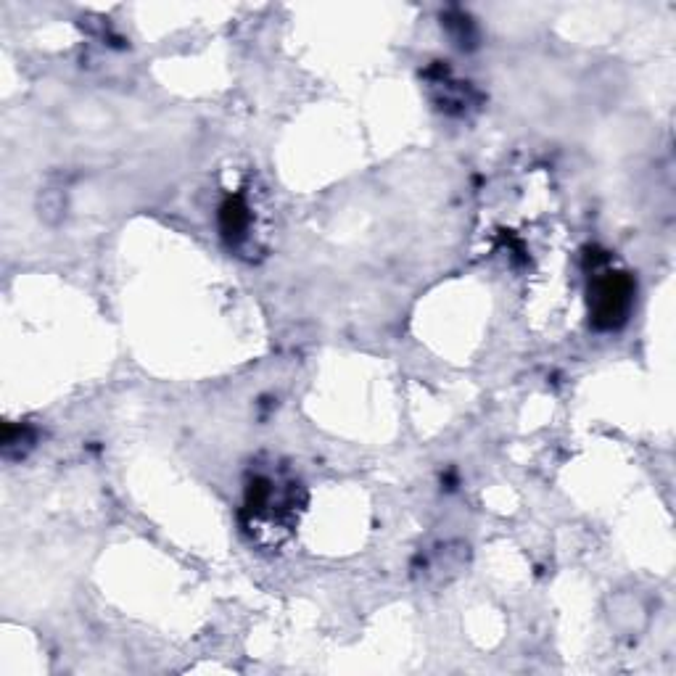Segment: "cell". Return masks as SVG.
I'll return each instance as SVG.
<instances>
[{
  "label": "cell",
  "mask_w": 676,
  "mask_h": 676,
  "mask_svg": "<svg viewBox=\"0 0 676 676\" xmlns=\"http://www.w3.org/2000/svg\"><path fill=\"white\" fill-rule=\"evenodd\" d=\"M634 286L624 272H605L592 288V309L597 328H618L629 315Z\"/></svg>",
  "instance_id": "obj_1"
},
{
  "label": "cell",
  "mask_w": 676,
  "mask_h": 676,
  "mask_svg": "<svg viewBox=\"0 0 676 676\" xmlns=\"http://www.w3.org/2000/svg\"><path fill=\"white\" fill-rule=\"evenodd\" d=\"M246 222H249V209L243 206V201H228L225 209H222V228L225 233H236V236H243V228H246Z\"/></svg>",
  "instance_id": "obj_2"
}]
</instances>
